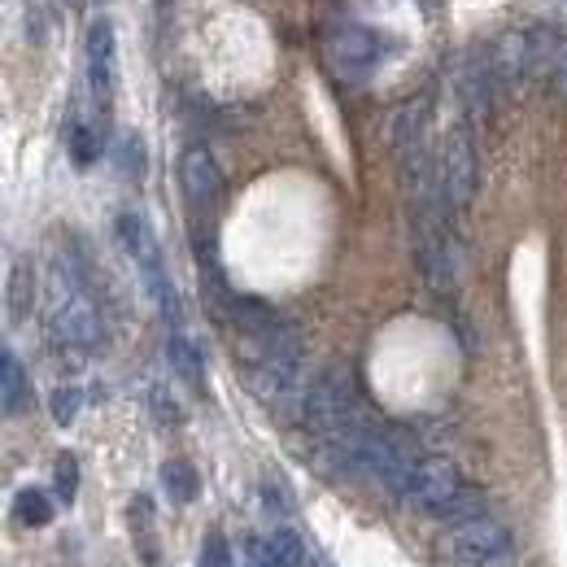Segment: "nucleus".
<instances>
[{
	"label": "nucleus",
	"instance_id": "obj_1",
	"mask_svg": "<svg viewBox=\"0 0 567 567\" xmlns=\"http://www.w3.org/2000/svg\"><path fill=\"white\" fill-rule=\"evenodd\" d=\"M49 332L58 341H66L71 350H79V354H96L105 346V323H101L96 301L58 262L49 271Z\"/></svg>",
	"mask_w": 567,
	"mask_h": 567
},
{
	"label": "nucleus",
	"instance_id": "obj_2",
	"mask_svg": "<svg viewBox=\"0 0 567 567\" xmlns=\"http://www.w3.org/2000/svg\"><path fill=\"white\" fill-rule=\"evenodd\" d=\"M306 424L315 427L319 436H337L346 427L362 424L358 415V384L350 367H332L323 380H315L306 389V406H301Z\"/></svg>",
	"mask_w": 567,
	"mask_h": 567
},
{
	"label": "nucleus",
	"instance_id": "obj_3",
	"mask_svg": "<svg viewBox=\"0 0 567 567\" xmlns=\"http://www.w3.org/2000/svg\"><path fill=\"white\" fill-rule=\"evenodd\" d=\"M436 555L454 567H506L511 564V533L497 519H463L441 537Z\"/></svg>",
	"mask_w": 567,
	"mask_h": 567
},
{
	"label": "nucleus",
	"instance_id": "obj_4",
	"mask_svg": "<svg viewBox=\"0 0 567 567\" xmlns=\"http://www.w3.org/2000/svg\"><path fill=\"white\" fill-rule=\"evenodd\" d=\"M436 175H441L445 206L454 214H463L476 202V188H481V153H476V136L467 132V123H454L450 127V136L441 144Z\"/></svg>",
	"mask_w": 567,
	"mask_h": 567
},
{
	"label": "nucleus",
	"instance_id": "obj_5",
	"mask_svg": "<svg viewBox=\"0 0 567 567\" xmlns=\"http://www.w3.org/2000/svg\"><path fill=\"white\" fill-rule=\"evenodd\" d=\"M83 74H87L92 110L110 118L114 87H118V44H114V27H110V18H96V22L87 27V44H83Z\"/></svg>",
	"mask_w": 567,
	"mask_h": 567
},
{
	"label": "nucleus",
	"instance_id": "obj_6",
	"mask_svg": "<svg viewBox=\"0 0 567 567\" xmlns=\"http://www.w3.org/2000/svg\"><path fill=\"white\" fill-rule=\"evenodd\" d=\"M406 497H411L415 506L432 511V515H450L454 502L463 497V476H458V467H454L450 458H436V454H432V458H420L415 472H411Z\"/></svg>",
	"mask_w": 567,
	"mask_h": 567
},
{
	"label": "nucleus",
	"instance_id": "obj_7",
	"mask_svg": "<svg viewBox=\"0 0 567 567\" xmlns=\"http://www.w3.org/2000/svg\"><path fill=\"white\" fill-rule=\"evenodd\" d=\"M179 188L197 210H210L214 202L223 197V175L214 166V157L202 144H188L179 157Z\"/></svg>",
	"mask_w": 567,
	"mask_h": 567
},
{
	"label": "nucleus",
	"instance_id": "obj_8",
	"mask_svg": "<svg viewBox=\"0 0 567 567\" xmlns=\"http://www.w3.org/2000/svg\"><path fill=\"white\" fill-rule=\"evenodd\" d=\"M494 92H497V79L489 71V53L463 58V66H458V96H463L467 118L489 123L494 118Z\"/></svg>",
	"mask_w": 567,
	"mask_h": 567
},
{
	"label": "nucleus",
	"instance_id": "obj_9",
	"mask_svg": "<svg viewBox=\"0 0 567 567\" xmlns=\"http://www.w3.org/2000/svg\"><path fill=\"white\" fill-rule=\"evenodd\" d=\"M528 53H533V40L528 31H502L489 49V71L497 79V92H511L528 79Z\"/></svg>",
	"mask_w": 567,
	"mask_h": 567
},
{
	"label": "nucleus",
	"instance_id": "obj_10",
	"mask_svg": "<svg viewBox=\"0 0 567 567\" xmlns=\"http://www.w3.org/2000/svg\"><path fill=\"white\" fill-rule=\"evenodd\" d=\"M389 136H393V153L402 157V166L406 162H420L427 157V101L424 96H415V101H406L402 110H393V127H389Z\"/></svg>",
	"mask_w": 567,
	"mask_h": 567
},
{
	"label": "nucleus",
	"instance_id": "obj_11",
	"mask_svg": "<svg viewBox=\"0 0 567 567\" xmlns=\"http://www.w3.org/2000/svg\"><path fill=\"white\" fill-rule=\"evenodd\" d=\"M27 398H31L27 371H22V362H18L13 350H4V354H0V402H4V415H9V420L22 415V411H27Z\"/></svg>",
	"mask_w": 567,
	"mask_h": 567
},
{
	"label": "nucleus",
	"instance_id": "obj_12",
	"mask_svg": "<svg viewBox=\"0 0 567 567\" xmlns=\"http://www.w3.org/2000/svg\"><path fill=\"white\" fill-rule=\"evenodd\" d=\"M101 144H105V114L79 118L71 127V162L79 171H87V166L101 157Z\"/></svg>",
	"mask_w": 567,
	"mask_h": 567
},
{
	"label": "nucleus",
	"instance_id": "obj_13",
	"mask_svg": "<svg viewBox=\"0 0 567 567\" xmlns=\"http://www.w3.org/2000/svg\"><path fill=\"white\" fill-rule=\"evenodd\" d=\"M332 49H337V58L350 62V66H371V62H375V35L362 31V27H341V31H332Z\"/></svg>",
	"mask_w": 567,
	"mask_h": 567
},
{
	"label": "nucleus",
	"instance_id": "obj_14",
	"mask_svg": "<svg viewBox=\"0 0 567 567\" xmlns=\"http://www.w3.org/2000/svg\"><path fill=\"white\" fill-rule=\"evenodd\" d=\"M162 485H166L171 502H179V506L197 502V494H202V476H197V467H193V463H184V458L162 463Z\"/></svg>",
	"mask_w": 567,
	"mask_h": 567
},
{
	"label": "nucleus",
	"instance_id": "obj_15",
	"mask_svg": "<svg viewBox=\"0 0 567 567\" xmlns=\"http://www.w3.org/2000/svg\"><path fill=\"white\" fill-rule=\"evenodd\" d=\"M166 354H171V367L188 380V384H202L206 380V362L197 354V346L184 337V332H171V346H166Z\"/></svg>",
	"mask_w": 567,
	"mask_h": 567
},
{
	"label": "nucleus",
	"instance_id": "obj_16",
	"mask_svg": "<svg viewBox=\"0 0 567 567\" xmlns=\"http://www.w3.org/2000/svg\"><path fill=\"white\" fill-rule=\"evenodd\" d=\"M31 297H35V288H31V267H27V262H13V267H9V297H4L9 319H27V315H31Z\"/></svg>",
	"mask_w": 567,
	"mask_h": 567
},
{
	"label": "nucleus",
	"instance_id": "obj_17",
	"mask_svg": "<svg viewBox=\"0 0 567 567\" xmlns=\"http://www.w3.org/2000/svg\"><path fill=\"white\" fill-rule=\"evenodd\" d=\"M13 515L27 524V528H44L53 519V502L40 494V489H22L13 497Z\"/></svg>",
	"mask_w": 567,
	"mask_h": 567
},
{
	"label": "nucleus",
	"instance_id": "obj_18",
	"mask_svg": "<svg viewBox=\"0 0 567 567\" xmlns=\"http://www.w3.org/2000/svg\"><path fill=\"white\" fill-rule=\"evenodd\" d=\"M114 162H118V171H123L132 184H141L144 179V141L136 136V132L118 136V144H114Z\"/></svg>",
	"mask_w": 567,
	"mask_h": 567
},
{
	"label": "nucleus",
	"instance_id": "obj_19",
	"mask_svg": "<svg viewBox=\"0 0 567 567\" xmlns=\"http://www.w3.org/2000/svg\"><path fill=\"white\" fill-rule=\"evenodd\" d=\"M271 550H276V559H280L284 567H306V564H310L306 542H301V533H292V528H276V533H271Z\"/></svg>",
	"mask_w": 567,
	"mask_h": 567
},
{
	"label": "nucleus",
	"instance_id": "obj_20",
	"mask_svg": "<svg viewBox=\"0 0 567 567\" xmlns=\"http://www.w3.org/2000/svg\"><path fill=\"white\" fill-rule=\"evenodd\" d=\"M53 481H58V497H62V502H74V494H79V463H74V454H58Z\"/></svg>",
	"mask_w": 567,
	"mask_h": 567
},
{
	"label": "nucleus",
	"instance_id": "obj_21",
	"mask_svg": "<svg viewBox=\"0 0 567 567\" xmlns=\"http://www.w3.org/2000/svg\"><path fill=\"white\" fill-rule=\"evenodd\" d=\"M79 406H83V398H79V389H53V398H49V411H53V420L66 427L74 424V415H79Z\"/></svg>",
	"mask_w": 567,
	"mask_h": 567
},
{
	"label": "nucleus",
	"instance_id": "obj_22",
	"mask_svg": "<svg viewBox=\"0 0 567 567\" xmlns=\"http://www.w3.org/2000/svg\"><path fill=\"white\" fill-rule=\"evenodd\" d=\"M197 567H231V546H227V537L214 528L206 533V546H202V564Z\"/></svg>",
	"mask_w": 567,
	"mask_h": 567
},
{
	"label": "nucleus",
	"instance_id": "obj_23",
	"mask_svg": "<svg viewBox=\"0 0 567 567\" xmlns=\"http://www.w3.org/2000/svg\"><path fill=\"white\" fill-rule=\"evenodd\" d=\"M546 83H550V96L567 105V40H559V49H555V62H550Z\"/></svg>",
	"mask_w": 567,
	"mask_h": 567
},
{
	"label": "nucleus",
	"instance_id": "obj_24",
	"mask_svg": "<svg viewBox=\"0 0 567 567\" xmlns=\"http://www.w3.org/2000/svg\"><path fill=\"white\" fill-rule=\"evenodd\" d=\"M249 567H284V564L276 559L271 542H258V537H249Z\"/></svg>",
	"mask_w": 567,
	"mask_h": 567
},
{
	"label": "nucleus",
	"instance_id": "obj_25",
	"mask_svg": "<svg viewBox=\"0 0 567 567\" xmlns=\"http://www.w3.org/2000/svg\"><path fill=\"white\" fill-rule=\"evenodd\" d=\"M153 415H157L162 424H179V415H175V406H171V398H166L162 389H153Z\"/></svg>",
	"mask_w": 567,
	"mask_h": 567
}]
</instances>
